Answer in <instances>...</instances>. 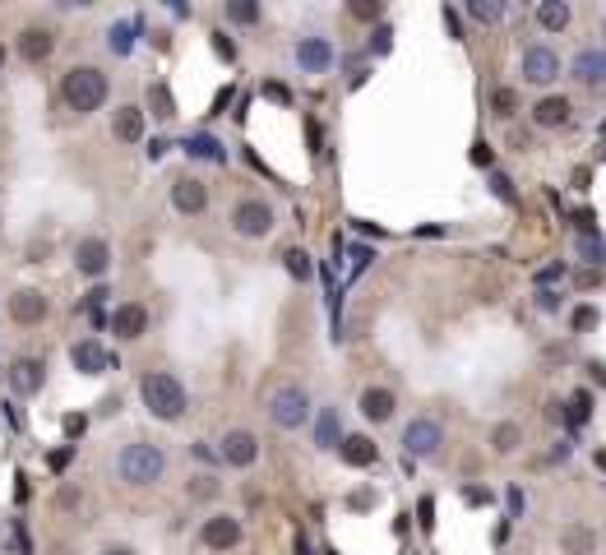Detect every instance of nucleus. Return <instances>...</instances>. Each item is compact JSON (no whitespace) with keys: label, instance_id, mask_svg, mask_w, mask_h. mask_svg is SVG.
Here are the masks:
<instances>
[{"label":"nucleus","instance_id":"obj_1","mask_svg":"<svg viewBox=\"0 0 606 555\" xmlns=\"http://www.w3.org/2000/svg\"><path fill=\"white\" fill-rule=\"evenodd\" d=\"M61 102L65 111H74L79 121H89V116H98L107 102H111V79L102 65H89V61H79L61 74Z\"/></svg>","mask_w":606,"mask_h":555},{"label":"nucleus","instance_id":"obj_2","mask_svg":"<svg viewBox=\"0 0 606 555\" xmlns=\"http://www.w3.org/2000/svg\"><path fill=\"white\" fill-rule=\"evenodd\" d=\"M116 477L120 486L130 491H153L157 482L167 477V449L153 440H130L126 449L116 454Z\"/></svg>","mask_w":606,"mask_h":555},{"label":"nucleus","instance_id":"obj_3","mask_svg":"<svg viewBox=\"0 0 606 555\" xmlns=\"http://www.w3.org/2000/svg\"><path fill=\"white\" fill-rule=\"evenodd\" d=\"M139 399H144L153 421H167V426H176L190 412V393L172 371H144L139 375Z\"/></svg>","mask_w":606,"mask_h":555},{"label":"nucleus","instance_id":"obj_4","mask_svg":"<svg viewBox=\"0 0 606 555\" xmlns=\"http://www.w3.org/2000/svg\"><path fill=\"white\" fill-rule=\"evenodd\" d=\"M227 227L241 236V241H264V236L278 227V209L264 200V194H246V200H236V204H232Z\"/></svg>","mask_w":606,"mask_h":555},{"label":"nucleus","instance_id":"obj_5","mask_svg":"<svg viewBox=\"0 0 606 555\" xmlns=\"http://www.w3.org/2000/svg\"><path fill=\"white\" fill-rule=\"evenodd\" d=\"M269 421L278 430H301L310 421V389L306 384H292V380L278 384L269 393Z\"/></svg>","mask_w":606,"mask_h":555},{"label":"nucleus","instance_id":"obj_6","mask_svg":"<svg viewBox=\"0 0 606 555\" xmlns=\"http://www.w3.org/2000/svg\"><path fill=\"white\" fill-rule=\"evenodd\" d=\"M70 264H74V273H79V278H89V283H102V278L111 273V264H116L111 241H107L102 231L79 236V241H74V250H70Z\"/></svg>","mask_w":606,"mask_h":555},{"label":"nucleus","instance_id":"obj_7","mask_svg":"<svg viewBox=\"0 0 606 555\" xmlns=\"http://www.w3.org/2000/svg\"><path fill=\"white\" fill-rule=\"evenodd\" d=\"M5 315L14 329H43L52 320V296L43 287H14L5 296Z\"/></svg>","mask_w":606,"mask_h":555},{"label":"nucleus","instance_id":"obj_8","mask_svg":"<svg viewBox=\"0 0 606 555\" xmlns=\"http://www.w3.org/2000/svg\"><path fill=\"white\" fill-rule=\"evenodd\" d=\"M56 47H61L56 28H52V24H37V19H33V24H24V28H19V37H14L19 61H24V65H33V70H37V65H47V61L56 56Z\"/></svg>","mask_w":606,"mask_h":555},{"label":"nucleus","instance_id":"obj_9","mask_svg":"<svg viewBox=\"0 0 606 555\" xmlns=\"http://www.w3.org/2000/svg\"><path fill=\"white\" fill-rule=\"evenodd\" d=\"M5 384L19 393V399H37L47 389V356L37 352H19L14 362L5 366Z\"/></svg>","mask_w":606,"mask_h":555},{"label":"nucleus","instance_id":"obj_10","mask_svg":"<svg viewBox=\"0 0 606 555\" xmlns=\"http://www.w3.org/2000/svg\"><path fill=\"white\" fill-rule=\"evenodd\" d=\"M246 541V528H241L236 513H209L204 523H199V546L213 550V555H227Z\"/></svg>","mask_w":606,"mask_h":555},{"label":"nucleus","instance_id":"obj_11","mask_svg":"<svg viewBox=\"0 0 606 555\" xmlns=\"http://www.w3.org/2000/svg\"><path fill=\"white\" fill-rule=\"evenodd\" d=\"M148 325H153V315L144 301H120L107 315V334H116V343H139L148 334Z\"/></svg>","mask_w":606,"mask_h":555},{"label":"nucleus","instance_id":"obj_12","mask_svg":"<svg viewBox=\"0 0 606 555\" xmlns=\"http://www.w3.org/2000/svg\"><path fill=\"white\" fill-rule=\"evenodd\" d=\"M218 458H223L227 467H236V472L255 467V463H260V435L246 430V426H232L223 440H218Z\"/></svg>","mask_w":606,"mask_h":555},{"label":"nucleus","instance_id":"obj_13","mask_svg":"<svg viewBox=\"0 0 606 555\" xmlns=\"http://www.w3.org/2000/svg\"><path fill=\"white\" fill-rule=\"evenodd\" d=\"M402 449H408L412 458H440V449H444V426L431 421V417H412L408 426H402Z\"/></svg>","mask_w":606,"mask_h":555},{"label":"nucleus","instance_id":"obj_14","mask_svg":"<svg viewBox=\"0 0 606 555\" xmlns=\"http://www.w3.org/2000/svg\"><path fill=\"white\" fill-rule=\"evenodd\" d=\"M172 209L181 218H199V213H209V185L199 181V176H176L172 181Z\"/></svg>","mask_w":606,"mask_h":555},{"label":"nucleus","instance_id":"obj_15","mask_svg":"<svg viewBox=\"0 0 606 555\" xmlns=\"http://www.w3.org/2000/svg\"><path fill=\"white\" fill-rule=\"evenodd\" d=\"M144 130H148V111L139 107V102H120L116 111H111V139L116 144H144Z\"/></svg>","mask_w":606,"mask_h":555},{"label":"nucleus","instance_id":"obj_16","mask_svg":"<svg viewBox=\"0 0 606 555\" xmlns=\"http://www.w3.org/2000/svg\"><path fill=\"white\" fill-rule=\"evenodd\" d=\"M70 366H74L79 375L98 380V375L111 371V352H107L98 338H79V343H70Z\"/></svg>","mask_w":606,"mask_h":555},{"label":"nucleus","instance_id":"obj_17","mask_svg":"<svg viewBox=\"0 0 606 555\" xmlns=\"http://www.w3.org/2000/svg\"><path fill=\"white\" fill-rule=\"evenodd\" d=\"M356 412L366 417L371 426H384V421H393V412H398V393H393V389H384V384H371V389H361V399H356Z\"/></svg>","mask_w":606,"mask_h":555},{"label":"nucleus","instance_id":"obj_18","mask_svg":"<svg viewBox=\"0 0 606 555\" xmlns=\"http://www.w3.org/2000/svg\"><path fill=\"white\" fill-rule=\"evenodd\" d=\"M523 79H528V84H555L560 79V56L551 52V47H528L523 52Z\"/></svg>","mask_w":606,"mask_h":555},{"label":"nucleus","instance_id":"obj_19","mask_svg":"<svg viewBox=\"0 0 606 555\" xmlns=\"http://www.w3.org/2000/svg\"><path fill=\"white\" fill-rule=\"evenodd\" d=\"M297 65L306 70V74H325L329 65H334V42H329V37H301V42H297Z\"/></svg>","mask_w":606,"mask_h":555},{"label":"nucleus","instance_id":"obj_20","mask_svg":"<svg viewBox=\"0 0 606 555\" xmlns=\"http://www.w3.org/2000/svg\"><path fill=\"white\" fill-rule=\"evenodd\" d=\"M570 116H574V102L564 98V93L537 98V107H533V121H537L542 130H560V126H570Z\"/></svg>","mask_w":606,"mask_h":555},{"label":"nucleus","instance_id":"obj_21","mask_svg":"<svg viewBox=\"0 0 606 555\" xmlns=\"http://www.w3.org/2000/svg\"><path fill=\"white\" fill-rule=\"evenodd\" d=\"M338 458L347 467H375L380 463V445L371 440V435H343V440H338Z\"/></svg>","mask_w":606,"mask_h":555},{"label":"nucleus","instance_id":"obj_22","mask_svg":"<svg viewBox=\"0 0 606 555\" xmlns=\"http://www.w3.org/2000/svg\"><path fill=\"white\" fill-rule=\"evenodd\" d=\"M560 555H597V532L588 523L560 528Z\"/></svg>","mask_w":606,"mask_h":555},{"label":"nucleus","instance_id":"obj_23","mask_svg":"<svg viewBox=\"0 0 606 555\" xmlns=\"http://www.w3.org/2000/svg\"><path fill=\"white\" fill-rule=\"evenodd\" d=\"M491 449H496L500 458L518 454V449H523V426H518V421H496V426H491Z\"/></svg>","mask_w":606,"mask_h":555},{"label":"nucleus","instance_id":"obj_24","mask_svg":"<svg viewBox=\"0 0 606 555\" xmlns=\"http://www.w3.org/2000/svg\"><path fill=\"white\" fill-rule=\"evenodd\" d=\"M338 440H343L338 408H319V421H315V445H319V449H338Z\"/></svg>","mask_w":606,"mask_h":555},{"label":"nucleus","instance_id":"obj_25","mask_svg":"<svg viewBox=\"0 0 606 555\" xmlns=\"http://www.w3.org/2000/svg\"><path fill=\"white\" fill-rule=\"evenodd\" d=\"M533 19H537V28L560 33V28H570V5H564V0H542V5L533 10Z\"/></svg>","mask_w":606,"mask_h":555},{"label":"nucleus","instance_id":"obj_26","mask_svg":"<svg viewBox=\"0 0 606 555\" xmlns=\"http://www.w3.org/2000/svg\"><path fill=\"white\" fill-rule=\"evenodd\" d=\"M564 421H570V430H583L592 421V393L588 389H574L570 403H564Z\"/></svg>","mask_w":606,"mask_h":555},{"label":"nucleus","instance_id":"obj_27","mask_svg":"<svg viewBox=\"0 0 606 555\" xmlns=\"http://www.w3.org/2000/svg\"><path fill=\"white\" fill-rule=\"evenodd\" d=\"M223 19L236 24V28H251V24L264 19V10H260V0H227V5H223Z\"/></svg>","mask_w":606,"mask_h":555},{"label":"nucleus","instance_id":"obj_28","mask_svg":"<svg viewBox=\"0 0 606 555\" xmlns=\"http://www.w3.org/2000/svg\"><path fill=\"white\" fill-rule=\"evenodd\" d=\"M148 111L157 116V121H172V116H176V98H172V89L163 84V79H153V84H148Z\"/></svg>","mask_w":606,"mask_h":555},{"label":"nucleus","instance_id":"obj_29","mask_svg":"<svg viewBox=\"0 0 606 555\" xmlns=\"http://www.w3.org/2000/svg\"><path fill=\"white\" fill-rule=\"evenodd\" d=\"M185 153L190 157H209V163H227V153H223V144L213 135H190L185 139Z\"/></svg>","mask_w":606,"mask_h":555},{"label":"nucleus","instance_id":"obj_30","mask_svg":"<svg viewBox=\"0 0 606 555\" xmlns=\"http://www.w3.org/2000/svg\"><path fill=\"white\" fill-rule=\"evenodd\" d=\"M491 116H496V121H514V116H518V93L509 84L491 89Z\"/></svg>","mask_w":606,"mask_h":555},{"label":"nucleus","instance_id":"obj_31","mask_svg":"<svg viewBox=\"0 0 606 555\" xmlns=\"http://www.w3.org/2000/svg\"><path fill=\"white\" fill-rule=\"evenodd\" d=\"M468 14L477 24H505L509 5H505V0H468Z\"/></svg>","mask_w":606,"mask_h":555},{"label":"nucleus","instance_id":"obj_32","mask_svg":"<svg viewBox=\"0 0 606 555\" xmlns=\"http://www.w3.org/2000/svg\"><path fill=\"white\" fill-rule=\"evenodd\" d=\"M282 268H288L297 283H310L315 278V264H310V255L301 250V246H292V250H282Z\"/></svg>","mask_w":606,"mask_h":555},{"label":"nucleus","instance_id":"obj_33","mask_svg":"<svg viewBox=\"0 0 606 555\" xmlns=\"http://www.w3.org/2000/svg\"><path fill=\"white\" fill-rule=\"evenodd\" d=\"M574 74L583 79V84H601V79H606V56H597V52H583V56L574 61Z\"/></svg>","mask_w":606,"mask_h":555},{"label":"nucleus","instance_id":"obj_34","mask_svg":"<svg viewBox=\"0 0 606 555\" xmlns=\"http://www.w3.org/2000/svg\"><path fill=\"white\" fill-rule=\"evenodd\" d=\"M347 14L356 19V24H384V0H347Z\"/></svg>","mask_w":606,"mask_h":555},{"label":"nucleus","instance_id":"obj_35","mask_svg":"<svg viewBox=\"0 0 606 555\" xmlns=\"http://www.w3.org/2000/svg\"><path fill=\"white\" fill-rule=\"evenodd\" d=\"M218 491H223V482L213 477V472H199V477H190V486H185L190 500H213Z\"/></svg>","mask_w":606,"mask_h":555},{"label":"nucleus","instance_id":"obj_36","mask_svg":"<svg viewBox=\"0 0 606 555\" xmlns=\"http://www.w3.org/2000/svg\"><path fill=\"white\" fill-rule=\"evenodd\" d=\"M597 325H601V310H597V306H574V310H570V329H574V334H592Z\"/></svg>","mask_w":606,"mask_h":555},{"label":"nucleus","instance_id":"obj_37","mask_svg":"<svg viewBox=\"0 0 606 555\" xmlns=\"http://www.w3.org/2000/svg\"><path fill=\"white\" fill-rule=\"evenodd\" d=\"M130 33H135L130 24H111V28H107V47H111L116 56H130V47H135Z\"/></svg>","mask_w":606,"mask_h":555},{"label":"nucleus","instance_id":"obj_38","mask_svg":"<svg viewBox=\"0 0 606 555\" xmlns=\"http://www.w3.org/2000/svg\"><path fill=\"white\" fill-rule=\"evenodd\" d=\"M579 259H588V264H606V241H601V236L592 231V236H579Z\"/></svg>","mask_w":606,"mask_h":555},{"label":"nucleus","instance_id":"obj_39","mask_svg":"<svg viewBox=\"0 0 606 555\" xmlns=\"http://www.w3.org/2000/svg\"><path fill=\"white\" fill-rule=\"evenodd\" d=\"M389 47H393V28H389V24H380V28L371 33V52H375V56H384Z\"/></svg>","mask_w":606,"mask_h":555},{"label":"nucleus","instance_id":"obj_40","mask_svg":"<svg viewBox=\"0 0 606 555\" xmlns=\"http://www.w3.org/2000/svg\"><path fill=\"white\" fill-rule=\"evenodd\" d=\"M491 194H496V200H509V204H514V181H509L505 172H496V176H491Z\"/></svg>","mask_w":606,"mask_h":555},{"label":"nucleus","instance_id":"obj_41","mask_svg":"<svg viewBox=\"0 0 606 555\" xmlns=\"http://www.w3.org/2000/svg\"><path fill=\"white\" fill-rule=\"evenodd\" d=\"M79 504H84V491H79V486H61L56 509H79Z\"/></svg>","mask_w":606,"mask_h":555},{"label":"nucleus","instance_id":"obj_42","mask_svg":"<svg viewBox=\"0 0 606 555\" xmlns=\"http://www.w3.org/2000/svg\"><path fill=\"white\" fill-rule=\"evenodd\" d=\"M213 52H218V56H223V61H227V65H232V61H236V47H232V37H227V33H223V28H218V33H213Z\"/></svg>","mask_w":606,"mask_h":555},{"label":"nucleus","instance_id":"obj_43","mask_svg":"<svg viewBox=\"0 0 606 555\" xmlns=\"http://www.w3.org/2000/svg\"><path fill=\"white\" fill-rule=\"evenodd\" d=\"M417 519H421V528H426V532L435 528V500H431V495H421V500H417Z\"/></svg>","mask_w":606,"mask_h":555},{"label":"nucleus","instance_id":"obj_44","mask_svg":"<svg viewBox=\"0 0 606 555\" xmlns=\"http://www.w3.org/2000/svg\"><path fill=\"white\" fill-rule=\"evenodd\" d=\"M264 98H269V102H282V107H288V102H292V89H288V84H264Z\"/></svg>","mask_w":606,"mask_h":555},{"label":"nucleus","instance_id":"obj_45","mask_svg":"<svg viewBox=\"0 0 606 555\" xmlns=\"http://www.w3.org/2000/svg\"><path fill=\"white\" fill-rule=\"evenodd\" d=\"M375 504V491H361V495H347V509H371Z\"/></svg>","mask_w":606,"mask_h":555},{"label":"nucleus","instance_id":"obj_46","mask_svg":"<svg viewBox=\"0 0 606 555\" xmlns=\"http://www.w3.org/2000/svg\"><path fill=\"white\" fill-rule=\"evenodd\" d=\"M366 264H371V250H366V246H352V268L361 273V268H366Z\"/></svg>","mask_w":606,"mask_h":555},{"label":"nucleus","instance_id":"obj_47","mask_svg":"<svg viewBox=\"0 0 606 555\" xmlns=\"http://www.w3.org/2000/svg\"><path fill=\"white\" fill-rule=\"evenodd\" d=\"M472 163H477V167H491V144H477V148H472Z\"/></svg>","mask_w":606,"mask_h":555},{"label":"nucleus","instance_id":"obj_48","mask_svg":"<svg viewBox=\"0 0 606 555\" xmlns=\"http://www.w3.org/2000/svg\"><path fill=\"white\" fill-rule=\"evenodd\" d=\"M89 417H65V435H84Z\"/></svg>","mask_w":606,"mask_h":555},{"label":"nucleus","instance_id":"obj_49","mask_svg":"<svg viewBox=\"0 0 606 555\" xmlns=\"http://www.w3.org/2000/svg\"><path fill=\"white\" fill-rule=\"evenodd\" d=\"M444 28H450V37H463V33H459V14H454V10H444Z\"/></svg>","mask_w":606,"mask_h":555},{"label":"nucleus","instance_id":"obj_50","mask_svg":"<svg viewBox=\"0 0 606 555\" xmlns=\"http://www.w3.org/2000/svg\"><path fill=\"white\" fill-rule=\"evenodd\" d=\"M463 500H468V504H487L491 495H487V491H468V486H463Z\"/></svg>","mask_w":606,"mask_h":555},{"label":"nucleus","instance_id":"obj_51","mask_svg":"<svg viewBox=\"0 0 606 555\" xmlns=\"http://www.w3.org/2000/svg\"><path fill=\"white\" fill-rule=\"evenodd\" d=\"M144 153H148V157H153V163H157V157H163V153H167V144H163V139H153V144H148Z\"/></svg>","mask_w":606,"mask_h":555},{"label":"nucleus","instance_id":"obj_52","mask_svg":"<svg viewBox=\"0 0 606 555\" xmlns=\"http://www.w3.org/2000/svg\"><path fill=\"white\" fill-rule=\"evenodd\" d=\"M597 278H601L597 268H583V273H579V287H592V283H597Z\"/></svg>","mask_w":606,"mask_h":555},{"label":"nucleus","instance_id":"obj_53","mask_svg":"<svg viewBox=\"0 0 606 555\" xmlns=\"http://www.w3.org/2000/svg\"><path fill=\"white\" fill-rule=\"evenodd\" d=\"M588 181H592V172H588V167H579V172H574V185H579V190H588Z\"/></svg>","mask_w":606,"mask_h":555},{"label":"nucleus","instance_id":"obj_54","mask_svg":"<svg viewBox=\"0 0 606 555\" xmlns=\"http://www.w3.org/2000/svg\"><path fill=\"white\" fill-rule=\"evenodd\" d=\"M537 306H542V310H555L560 301H555V292H542V296H537Z\"/></svg>","mask_w":606,"mask_h":555},{"label":"nucleus","instance_id":"obj_55","mask_svg":"<svg viewBox=\"0 0 606 555\" xmlns=\"http://www.w3.org/2000/svg\"><path fill=\"white\" fill-rule=\"evenodd\" d=\"M588 371H592V380H597V384H606V366H601V362H592Z\"/></svg>","mask_w":606,"mask_h":555},{"label":"nucleus","instance_id":"obj_56","mask_svg":"<svg viewBox=\"0 0 606 555\" xmlns=\"http://www.w3.org/2000/svg\"><path fill=\"white\" fill-rule=\"evenodd\" d=\"M102 555H135L130 546H102Z\"/></svg>","mask_w":606,"mask_h":555},{"label":"nucleus","instance_id":"obj_57","mask_svg":"<svg viewBox=\"0 0 606 555\" xmlns=\"http://www.w3.org/2000/svg\"><path fill=\"white\" fill-rule=\"evenodd\" d=\"M592 463H597V467L606 472V449H597V454H592Z\"/></svg>","mask_w":606,"mask_h":555},{"label":"nucleus","instance_id":"obj_58","mask_svg":"<svg viewBox=\"0 0 606 555\" xmlns=\"http://www.w3.org/2000/svg\"><path fill=\"white\" fill-rule=\"evenodd\" d=\"M0 74H5V42H0Z\"/></svg>","mask_w":606,"mask_h":555},{"label":"nucleus","instance_id":"obj_59","mask_svg":"<svg viewBox=\"0 0 606 555\" xmlns=\"http://www.w3.org/2000/svg\"><path fill=\"white\" fill-rule=\"evenodd\" d=\"M0 227H5V209H0Z\"/></svg>","mask_w":606,"mask_h":555}]
</instances>
